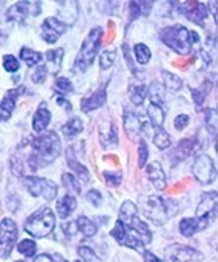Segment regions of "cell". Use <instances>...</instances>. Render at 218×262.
<instances>
[{
  "mask_svg": "<svg viewBox=\"0 0 218 262\" xmlns=\"http://www.w3.org/2000/svg\"><path fill=\"white\" fill-rule=\"evenodd\" d=\"M210 88H212V83H210L209 80H206V82H203V83H201V86H200V88H193V90H191L193 101H195V104H197V107H198V108H201V105H203L204 99L207 98V94H209Z\"/></svg>",
  "mask_w": 218,
  "mask_h": 262,
  "instance_id": "cell-26",
  "label": "cell"
},
{
  "mask_svg": "<svg viewBox=\"0 0 218 262\" xmlns=\"http://www.w3.org/2000/svg\"><path fill=\"white\" fill-rule=\"evenodd\" d=\"M206 124L209 129H218V112L213 108L206 110Z\"/></svg>",
  "mask_w": 218,
  "mask_h": 262,
  "instance_id": "cell-40",
  "label": "cell"
},
{
  "mask_svg": "<svg viewBox=\"0 0 218 262\" xmlns=\"http://www.w3.org/2000/svg\"><path fill=\"white\" fill-rule=\"evenodd\" d=\"M146 176L152 182V185L159 190H163L166 187V176L159 162H152L146 166Z\"/></svg>",
  "mask_w": 218,
  "mask_h": 262,
  "instance_id": "cell-15",
  "label": "cell"
},
{
  "mask_svg": "<svg viewBox=\"0 0 218 262\" xmlns=\"http://www.w3.org/2000/svg\"><path fill=\"white\" fill-rule=\"evenodd\" d=\"M107 99V91H105V86H101L98 91H94L90 98H85L82 101V110L83 112H91V110H96L104 105Z\"/></svg>",
  "mask_w": 218,
  "mask_h": 262,
  "instance_id": "cell-17",
  "label": "cell"
},
{
  "mask_svg": "<svg viewBox=\"0 0 218 262\" xmlns=\"http://www.w3.org/2000/svg\"><path fill=\"white\" fill-rule=\"evenodd\" d=\"M143 257H144V262H162V259H159L157 256H154L149 251H144L143 253Z\"/></svg>",
  "mask_w": 218,
  "mask_h": 262,
  "instance_id": "cell-50",
  "label": "cell"
},
{
  "mask_svg": "<svg viewBox=\"0 0 218 262\" xmlns=\"http://www.w3.org/2000/svg\"><path fill=\"white\" fill-rule=\"evenodd\" d=\"M55 90L60 91V93H68L72 90V85H71V80L64 79V77H58L55 79Z\"/></svg>",
  "mask_w": 218,
  "mask_h": 262,
  "instance_id": "cell-42",
  "label": "cell"
},
{
  "mask_svg": "<svg viewBox=\"0 0 218 262\" xmlns=\"http://www.w3.org/2000/svg\"><path fill=\"white\" fill-rule=\"evenodd\" d=\"M166 254L173 262H200L203 257L201 253H198L197 250L179 244L169 245L166 248Z\"/></svg>",
  "mask_w": 218,
  "mask_h": 262,
  "instance_id": "cell-13",
  "label": "cell"
},
{
  "mask_svg": "<svg viewBox=\"0 0 218 262\" xmlns=\"http://www.w3.org/2000/svg\"><path fill=\"white\" fill-rule=\"evenodd\" d=\"M146 160H148V148H146L144 140H141L140 145H138V165L143 166L144 163H146Z\"/></svg>",
  "mask_w": 218,
  "mask_h": 262,
  "instance_id": "cell-43",
  "label": "cell"
},
{
  "mask_svg": "<svg viewBox=\"0 0 218 262\" xmlns=\"http://www.w3.org/2000/svg\"><path fill=\"white\" fill-rule=\"evenodd\" d=\"M24 185H26V188L33 196H42L47 201H52L57 196V185L54 182H51L49 179L29 176V178H26V181H24Z\"/></svg>",
  "mask_w": 218,
  "mask_h": 262,
  "instance_id": "cell-8",
  "label": "cell"
},
{
  "mask_svg": "<svg viewBox=\"0 0 218 262\" xmlns=\"http://www.w3.org/2000/svg\"><path fill=\"white\" fill-rule=\"evenodd\" d=\"M134 52H135L137 61L140 64H146L151 60V51H149V47L146 44H137L134 47Z\"/></svg>",
  "mask_w": 218,
  "mask_h": 262,
  "instance_id": "cell-35",
  "label": "cell"
},
{
  "mask_svg": "<svg viewBox=\"0 0 218 262\" xmlns=\"http://www.w3.org/2000/svg\"><path fill=\"white\" fill-rule=\"evenodd\" d=\"M152 7V2H130L129 10H130V19H137L141 14H148Z\"/></svg>",
  "mask_w": 218,
  "mask_h": 262,
  "instance_id": "cell-31",
  "label": "cell"
},
{
  "mask_svg": "<svg viewBox=\"0 0 218 262\" xmlns=\"http://www.w3.org/2000/svg\"><path fill=\"white\" fill-rule=\"evenodd\" d=\"M57 102H58V104H60L61 107L68 108V110H71V108H72V107H71V104H69V102H68L66 99H63L61 96H60V98H57Z\"/></svg>",
  "mask_w": 218,
  "mask_h": 262,
  "instance_id": "cell-51",
  "label": "cell"
},
{
  "mask_svg": "<svg viewBox=\"0 0 218 262\" xmlns=\"http://www.w3.org/2000/svg\"><path fill=\"white\" fill-rule=\"evenodd\" d=\"M148 115H149V118H151L152 126H156V127H162V126H163V123H165V112H163L162 105H159V104H151V105L148 107Z\"/></svg>",
  "mask_w": 218,
  "mask_h": 262,
  "instance_id": "cell-27",
  "label": "cell"
},
{
  "mask_svg": "<svg viewBox=\"0 0 218 262\" xmlns=\"http://www.w3.org/2000/svg\"><path fill=\"white\" fill-rule=\"evenodd\" d=\"M17 251H19L20 254H24V256L32 257V256H35V253H36V244H35L33 241L26 239V241H22V242L17 245Z\"/></svg>",
  "mask_w": 218,
  "mask_h": 262,
  "instance_id": "cell-37",
  "label": "cell"
},
{
  "mask_svg": "<svg viewBox=\"0 0 218 262\" xmlns=\"http://www.w3.org/2000/svg\"><path fill=\"white\" fill-rule=\"evenodd\" d=\"M76 206H77V201H76V198L72 196V195H64L60 201H58V204H57V210H58V215L61 217V219H66V217H69L72 212H74V209H76Z\"/></svg>",
  "mask_w": 218,
  "mask_h": 262,
  "instance_id": "cell-22",
  "label": "cell"
},
{
  "mask_svg": "<svg viewBox=\"0 0 218 262\" xmlns=\"http://www.w3.org/2000/svg\"><path fill=\"white\" fill-rule=\"evenodd\" d=\"M104 178H105V181H107L108 185L116 187V185H119V182H121V171H118V170L104 171Z\"/></svg>",
  "mask_w": 218,
  "mask_h": 262,
  "instance_id": "cell-41",
  "label": "cell"
},
{
  "mask_svg": "<svg viewBox=\"0 0 218 262\" xmlns=\"http://www.w3.org/2000/svg\"><path fill=\"white\" fill-rule=\"evenodd\" d=\"M76 222H77V226H79V232L83 237H93L96 234V231H98L96 225L90 219H86V217H79Z\"/></svg>",
  "mask_w": 218,
  "mask_h": 262,
  "instance_id": "cell-30",
  "label": "cell"
},
{
  "mask_svg": "<svg viewBox=\"0 0 218 262\" xmlns=\"http://www.w3.org/2000/svg\"><path fill=\"white\" fill-rule=\"evenodd\" d=\"M51 123V112L46 104H41L33 116V130L38 134H44L47 124Z\"/></svg>",
  "mask_w": 218,
  "mask_h": 262,
  "instance_id": "cell-18",
  "label": "cell"
},
{
  "mask_svg": "<svg viewBox=\"0 0 218 262\" xmlns=\"http://www.w3.org/2000/svg\"><path fill=\"white\" fill-rule=\"evenodd\" d=\"M19 98V91L17 90H10L5 98L2 101V121H8L10 116L14 110V105H16V99Z\"/></svg>",
  "mask_w": 218,
  "mask_h": 262,
  "instance_id": "cell-20",
  "label": "cell"
},
{
  "mask_svg": "<svg viewBox=\"0 0 218 262\" xmlns=\"http://www.w3.org/2000/svg\"><path fill=\"white\" fill-rule=\"evenodd\" d=\"M63 229L68 235H74L77 231H79V226H77V222H64L63 223Z\"/></svg>",
  "mask_w": 218,
  "mask_h": 262,
  "instance_id": "cell-49",
  "label": "cell"
},
{
  "mask_svg": "<svg viewBox=\"0 0 218 262\" xmlns=\"http://www.w3.org/2000/svg\"><path fill=\"white\" fill-rule=\"evenodd\" d=\"M79 254L86 260V262H90V260H94V251L91 250V248H88V247H79Z\"/></svg>",
  "mask_w": 218,
  "mask_h": 262,
  "instance_id": "cell-48",
  "label": "cell"
},
{
  "mask_svg": "<svg viewBox=\"0 0 218 262\" xmlns=\"http://www.w3.org/2000/svg\"><path fill=\"white\" fill-rule=\"evenodd\" d=\"M193 174L201 184H212L216 178V168L212 159L206 154L198 156L193 163Z\"/></svg>",
  "mask_w": 218,
  "mask_h": 262,
  "instance_id": "cell-9",
  "label": "cell"
},
{
  "mask_svg": "<svg viewBox=\"0 0 218 262\" xmlns=\"http://www.w3.org/2000/svg\"><path fill=\"white\" fill-rule=\"evenodd\" d=\"M86 200L93 204V206H101V203H102V195L98 192V190H90V192L86 193Z\"/></svg>",
  "mask_w": 218,
  "mask_h": 262,
  "instance_id": "cell-46",
  "label": "cell"
},
{
  "mask_svg": "<svg viewBox=\"0 0 218 262\" xmlns=\"http://www.w3.org/2000/svg\"><path fill=\"white\" fill-rule=\"evenodd\" d=\"M24 228H26V231L30 235L38 237V239L47 237L55 228V215H54V212L47 206L39 207L35 213H32V215L27 219Z\"/></svg>",
  "mask_w": 218,
  "mask_h": 262,
  "instance_id": "cell-3",
  "label": "cell"
},
{
  "mask_svg": "<svg viewBox=\"0 0 218 262\" xmlns=\"http://www.w3.org/2000/svg\"><path fill=\"white\" fill-rule=\"evenodd\" d=\"M20 58L26 61L29 66H35L42 60V55L39 52H35V51L29 49V47H22V49H20Z\"/></svg>",
  "mask_w": 218,
  "mask_h": 262,
  "instance_id": "cell-34",
  "label": "cell"
},
{
  "mask_svg": "<svg viewBox=\"0 0 218 262\" xmlns=\"http://www.w3.org/2000/svg\"><path fill=\"white\" fill-rule=\"evenodd\" d=\"M46 76H47V68L42 64V66H39L35 73L32 74V80L35 82V83H41V82H44L46 80Z\"/></svg>",
  "mask_w": 218,
  "mask_h": 262,
  "instance_id": "cell-45",
  "label": "cell"
},
{
  "mask_svg": "<svg viewBox=\"0 0 218 262\" xmlns=\"http://www.w3.org/2000/svg\"><path fill=\"white\" fill-rule=\"evenodd\" d=\"M179 11L197 24H203L207 19L209 13L207 7L201 2H182L179 4Z\"/></svg>",
  "mask_w": 218,
  "mask_h": 262,
  "instance_id": "cell-14",
  "label": "cell"
},
{
  "mask_svg": "<svg viewBox=\"0 0 218 262\" xmlns=\"http://www.w3.org/2000/svg\"><path fill=\"white\" fill-rule=\"evenodd\" d=\"M63 49H57V51H49L46 54V58L47 61H49L52 64V69H54V73H57V71L60 69L61 66V60H63Z\"/></svg>",
  "mask_w": 218,
  "mask_h": 262,
  "instance_id": "cell-36",
  "label": "cell"
},
{
  "mask_svg": "<svg viewBox=\"0 0 218 262\" xmlns=\"http://www.w3.org/2000/svg\"><path fill=\"white\" fill-rule=\"evenodd\" d=\"M76 262H83V260H76Z\"/></svg>",
  "mask_w": 218,
  "mask_h": 262,
  "instance_id": "cell-53",
  "label": "cell"
},
{
  "mask_svg": "<svg viewBox=\"0 0 218 262\" xmlns=\"http://www.w3.org/2000/svg\"><path fill=\"white\" fill-rule=\"evenodd\" d=\"M115 57H116V51H113V49H108V51H104L102 54H101V58H99V63H101V69H108L112 64H113V61H115Z\"/></svg>",
  "mask_w": 218,
  "mask_h": 262,
  "instance_id": "cell-38",
  "label": "cell"
},
{
  "mask_svg": "<svg viewBox=\"0 0 218 262\" xmlns=\"http://www.w3.org/2000/svg\"><path fill=\"white\" fill-rule=\"evenodd\" d=\"M17 262H24V260H17Z\"/></svg>",
  "mask_w": 218,
  "mask_h": 262,
  "instance_id": "cell-54",
  "label": "cell"
},
{
  "mask_svg": "<svg viewBox=\"0 0 218 262\" xmlns=\"http://www.w3.org/2000/svg\"><path fill=\"white\" fill-rule=\"evenodd\" d=\"M101 38H102V29L96 27L93 29L88 36L85 38V41L82 42V47H80V52L77 55V60H76V68L77 71H86L93 61H94V57L98 54V49L101 46Z\"/></svg>",
  "mask_w": 218,
  "mask_h": 262,
  "instance_id": "cell-6",
  "label": "cell"
},
{
  "mask_svg": "<svg viewBox=\"0 0 218 262\" xmlns=\"http://www.w3.org/2000/svg\"><path fill=\"white\" fill-rule=\"evenodd\" d=\"M162 77H163V83L165 86L169 90V91H179L182 88V80L171 74V73H168V71H162Z\"/></svg>",
  "mask_w": 218,
  "mask_h": 262,
  "instance_id": "cell-32",
  "label": "cell"
},
{
  "mask_svg": "<svg viewBox=\"0 0 218 262\" xmlns=\"http://www.w3.org/2000/svg\"><path fill=\"white\" fill-rule=\"evenodd\" d=\"M61 130L68 138H72V137L79 135L83 130V123L79 120V118H71V120H68V123L63 126Z\"/></svg>",
  "mask_w": 218,
  "mask_h": 262,
  "instance_id": "cell-28",
  "label": "cell"
},
{
  "mask_svg": "<svg viewBox=\"0 0 218 262\" xmlns=\"http://www.w3.org/2000/svg\"><path fill=\"white\" fill-rule=\"evenodd\" d=\"M152 141L159 149H166L171 145V138L163 130V127H156V126H152Z\"/></svg>",
  "mask_w": 218,
  "mask_h": 262,
  "instance_id": "cell-24",
  "label": "cell"
},
{
  "mask_svg": "<svg viewBox=\"0 0 218 262\" xmlns=\"http://www.w3.org/2000/svg\"><path fill=\"white\" fill-rule=\"evenodd\" d=\"M68 26L57 17H46L41 27V36L47 44H54L64 32Z\"/></svg>",
  "mask_w": 218,
  "mask_h": 262,
  "instance_id": "cell-12",
  "label": "cell"
},
{
  "mask_svg": "<svg viewBox=\"0 0 218 262\" xmlns=\"http://www.w3.org/2000/svg\"><path fill=\"white\" fill-rule=\"evenodd\" d=\"M160 39L179 55L185 57V55H190L191 52L190 32L184 26H173V27L163 29L160 32Z\"/></svg>",
  "mask_w": 218,
  "mask_h": 262,
  "instance_id": "cell-5",
  "label": "cell"
},
{
  "mask_svg": "<svg viewBox=\"0 0 218 262\" xmlns=\"http://www.w3.org/2000/svg\"><path fill=\"white\" fill-rule=\"evenodd\" d=\"M66 156H68V157H66L68 165H69L71 168L77 173V176H79L83 182H90V173H88V170L85 168L83 165H80V163L74 159V154H72V148H71V149H68Z\"/></svg>",
  "mask_w": 218,
  "mask_h": 262,
  "instance_id": "cell-23",
  "label": "cell"
},
{
  "mask_svg": "<svg viewBox=\"0 0 218 262\" xmlns=\"http://www.w3.org/2000/svg\"><path fill=\"white\" fill-rule=\"evenodd\" d=\"M17 235H19V231H17V226L16 223L11 220V219H4L2 220V234H0V254L2 257H8L16 241H17Z\"/></svg>",
  "mask_w": 218,
  "mask_h": 262,
  "instance_id": "cell-10",
  "label": "cell"
},
{
  "mask_svg": "<svg viewBox=\"0 0 218 262\" xmlns=\"http://www.w3.org/2000/svg\"><path fill=\"white\" fill-rule=\"evenodd\" d=\"M33 262H66L60 254H39Z\"/></svg>",
  "mask_w": 218,
  "mask_h": 262,
  "instance_id": "cell-44",
  "label": "cell"
},
{
  "mask_svg": "<svg viewBox=\"0 0 218 262\" xmlns=\"http://www.w3.org/2000/svg\"><path fill=\"white\" fill-rule=\"evenodd\" d=\"M61 181H63V185L68 188L69 195H71V193H74V195H79V193H80V190H82L80 182H79L74 176H72V174L64 173V174L61 176Z\"/></svg>",
  "mask_w": 218,
  "mask_h": 262,
  "instance_id": "cell-33",
  "label": "cell"
},
{
  "mask_svg": "<svg viewBox=\"0 0 218 262\" xmlns=\"http://www.w3.org/2000/svg\"><path fill=\"white\" fill-rule=\"evenodd\" d=\"M179 231H181L182 235L190 237V235H193L195 232L201 231V228H200V223H198L197 219H184L179 223Z\"/></svg>",
  "mask_w": 218,
  "mask_h": 262,
  "instance_id": "cell-29",
  "label": "cell"
},
{
  "mask_svg": "<svg viewBox=\"0 0 218 262\" xmlns=\"http://www.w3.org/2000/svg\"><path fill=\"white\" fill-rule=\"evenodd\" d=\"M129 96H130L132 104L141 105L144 98H146V86H144V83H140V82L132 83L129 88Z\"/></svg>",
  "mask_w": 218,
  "mask_h": 262,
  "instance_id": "cell-25",
  "label": "cell"
},
{
  "mask_svg": "<svg viewBox=\"0 0 218 262\" xmlns=\"http://www.w3.org/2000/svg\"><path fill=\"white\" fill-rule=\"evenodd\" d=\"M30 149H32V152L29 157V165L35 171V170H38V166L51 163L58 157V154L61 151V143H60L57 132L47 130L42 135L32 140Z\"/></svg>",
  "mask_w": 218,
  "mask_h": 262,
  "instance_id": "cell-1",
  "label": "cell"
},
{
  "mask_svg": "<svg viewBox=\"0 0 218 262\" xmlns=\"http://www.w3.org/2000/svg\"><path fill=\"white\" fill-rule=\"evenodd\" d=\"M39 11H41L39 2H17L8 8L5 17H7V20L22 22V20H26L29 16L39 14Z\"/></svg>",
  "mask_w": 218,
  "mask_h": 262,
  "instance_id": "cell-11",
  "label": "cell"
},
{
  "mask_svg": "<svg viewBox=\"0 0 218 262\" xmlns=\"http://www.w3.org/2000/svg\"><path fill=\"white\" fill-rule=\"evenodd\" d=\"M215 149H216V152H218V137H216V140H215Z\"/></svg>",
  "mask_w": 218,
  "mask_h": 262,
  "instance_id": "cell-52",
  "label": "cell"
},
{
  "mask_svg": "<svg viewBox=\"0 0 218 262\" xmlns=\"http://www.w3.org/2000/svg\"><path fill=\"white\" fill-rule=\"evenodd\" d=\"M200 146H201V145L198 143L197 138H185V140H182V141L179 143V145H178V148L175 149L173 156H175L176 160H184V159H187L188 156H191L193 152H197V149H198Z\"/></svg>",
  "mask_w": 218,
  "mask_h": 262,
  "instance_id": "cell-16",
  "label": "cell"
},
{
  "mask_svg": "<svg viewBox=\"0 0 218 262\" xmlns=\"http://www.w3.org/2000/svg\"><path fill=\"white\" fill-rule=\"evenodd\" d=\"M99 138L101 143L105 146H110L113 143L118 141V132L115 129V126L112 123H102L99 127Z\"/></svg>",
  "mask_w": 218,
  "mask_h": 262,
  "instance_id": "cell-21",
  "label": "cell"
},
{
  "mask_svg": "<svg viewBox=\"0 0 218 262\" xmlns=\"http://www.w3.org/2000/svg\"><path fill=\"white\" fill-rule=\"evenodd\" d=\"M140 203H141L144 217L149 219L156 225H163L173 215H176L179 210V206L176 201L162 198V196H156V195L141 196Z\"/></svg>",
  "mask_w": 218,
  "mask_h": 262,
  "instance_id": "cell-2",
  "label": "cell"
},
{
  "mask_svg": "<svg viewBox=\"0 0 218 262\" xmlns=\"http://www.w3.org/2000/svg\"><path fill=\"white\" fill-rule=\"evenodd\" d=\"M188 121H190V118L187 115H179V116H176V120H175V127L178 130H182V129L187 127Z\"/></svg>",
  "mask_w": 218,
  "mask_h": 262,
  "instance_id": "cell-47",
  "label": "cell"
},
{
  "mask_svg": "<svg viewBox=\"0 0 218 262\" xmlns=\"http://www.w3.org/2000/svg\"><path fill=\"white\" fill-rule=\"evenodd\" d=\"M4 68H5V71H8V73H16V71H19L20 64H19V61H17V58L14 55H5Z\"/></svg>",
  "mask_w": 218,
  "mask_h": 262,
  "instance_id": "cell-39",
  "label": "cell"
},
{
  "mask_svg": "<svg viewBox=\"0 0 218 262\" xmlns=\"http://www.w3.org/2000/svg\"><path fill=\"white\" fill-rule=\"evenodd\" d=\"M112 235L118 241V244L124 245V247H130L141 253H144V247L152 241V235L143 234V232L137 231L135 228H130L119 220L116 222V225L112 231Z\"/></svg>",
  "mask_w": 218,
  "mask_h": 262,
  "instance_id": "cell-4",
  "label": "cell"
},
{
  "mask_svg": "<svg viewBox=\"0 0 218 262\" xmlns=\"http://www.w3.org/2000/svg\"><path fill=\"white\" fill-rule=\"evenodd\" d=\"M195 219L198 220L201 229L207 228L218 219V192H207L201 196Z\"/></svg>",
  "mask_w": 218,
  "mask_h": 262,
  "instance_id": "cell-7",
  "label": "cell"
},
{
  "mask_svg": "<svg viewBox=\"0 0 218 262\" xmlns=\"http://www.w3.org/2000/svg\"><path fill=\"white\" fill-rule=\"evenodd\" d=\"M143 126H144V123L140 120L138 115H135L134 112H129V110L124 113V129L127 130V134L130 137H135L143 129Z\"/></svg>",
  "mask_w": 218,
  "mask_h": 262,
  "instance_id": "cell-19",
  "label": "cell"
}]
</instances>
